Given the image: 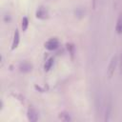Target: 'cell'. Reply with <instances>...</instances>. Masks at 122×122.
Segmentation results:
<instances>
[{"instance_id":"7","label":"cell","mask_w":122,"mask_h":122,"mask_svg":"<svg viewBox=\"0 0 122 122\" xmlns=\"http://www.w3.org/2000/svg\"><path fill=\"white\" fill-rule=\"evenodd\" d=\"M115 31L118 34L122 33V12L118 15L117 21H116V25H115Z\"/></svg>"},{"instance_id":"8","label":"cell","mask_w":122,"mask_h":122,"mask_svg":"<svg viewBox=\"0 0 122 122\" xmlns=\"http://www.w3.org/2000/svg\"><path fill=\"white\" fill-rule=\"evenodd\" d=\"M59 118L62 120V121H71V116H70V114L69 113H67V112H60L59 113Z\"/></svg>"},{"instance_id":"2","label":"cell","mask_w":122,"mask_h":122,"mask_svg":"<svg viewBox=\"0 0 122 122\" xmlns=\"http://www.w3.org/2000/svg\"><path fill=\"white\" fill-rule=\"evenodd\" d=\"M58 46H59V41L57 38H51L45 43V48L49 51H53L57 49Z\"/></svg>"},{"instance_id":"9","label":"cell","mask_w":122,"mask_h":122,"mask_svg":"<svg viewBox=\"0 0 122 122\" xmlns=\"http://www.w3.org/2000/svg\"><path fill=\"white\" fill-rule=\"evenodd\" d=\"M21 27H22V30L23 31H26L28 27H29V19L28 17H23L22 18V24H21Z\"/></svg>"},{"instance_id":"1","label":"cell","mask_w":122,"mask_h":122,"mask_svg":"<svg viewBox=\"0 0 122 122\" xmlns=\"http://www.w3.org/2000/svg\"><path fill=\"white\" fill-rule=\"evenodd\" d=\"M117 62H118V58L116 55H113L109 63V66H108V69H107V75L109 78H111L113 73H114V71H115V68L117 66Z\"/></svg>"},{"instance_id":"11","label":"cell","mask_w":122,"mask_h":122,"mask_svg":"<svg viewBox=\"0 0 122 122\" xmlns=\"http://www.w3.org/2000/svg\"><path fill=\"white\" fill-rule=\"evenodd\" d=\"M119 69H120V73H122V51L119 56Z\"/></svg>"},{"instance_id":"5","label":"cell","mask_w":122,"mask_h":122,"mask_svg":"<svg viewBox=\"0 0 122 122\" xmlns=\"http://www.w3.org/2000/svg\"><path fill=\"white\" fill-rule=\"evenodd\" d=\"M19 41H20V34L18 30H15L14 34H13V39H12V43H11V50H15L18 45H19Z\"/></svg>"},{"instance_id":"4","label":"cell","mask_w":122,"mask_h":122,"mask_svg":"<svg viewBox=\"0 0 122 122\" xmlns=\"http://www.w3.org/2000/svg\"><path fill=\"white\" fill-rule=\"evenodd\" d=\"M32 69V66L31 64H30L29 62L27 61H24V62H21L19 64V71L21 72H30Z\"/></svg>"},{"instance_id":"3","label":"cell","mask_w":122,"mask_h":122,"mask_svg":"<svg viewBox=\"0 0 122 122\" xmlns=\"http://www.w3.org/2000/svg\"><path fill=\"white\" fill-rule=\"evenodd\" d=\"M27 114H28V119H29L30 122H35V121H37V119H38V113H37V112H36L35 109H33V108H29Z\"/></svg>"},{"instance_id":"6","label":"cell","mask_w":122,"mask_h":122,"mask_svg":"<svg viewBox=\"0 0 122 122\" xmlns=\"http://www.w3.org/2000/svg\"><path fill=\"white\" fill-rule=\"evenodd\" d=\"M35 15H36V17L39 18V19H45V18H47V16H48V10H47L45 8L40 7V8H38V10H36Z\"/></svg>"},{"instance_id":"10","label":"cell","mask_w":122,"mask_h":122,"mask_svg":"<svg viewBox=\"0 0 122 122\" xmlns=\"http://www.w3.org/2000/svg\"><path fill=\"white\" fill-rule=\"evenodd\" d=\"M53 58L52 57H51V58H49L47 61H46V63H45V66H44V68H45V71H49L51 67H52V65H53Z\"/></svg>"}]
</instances>
